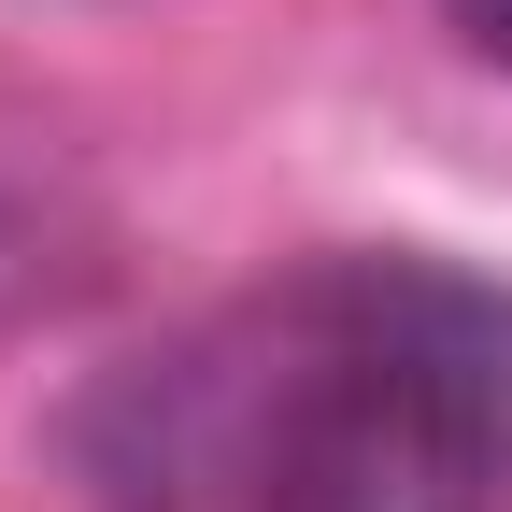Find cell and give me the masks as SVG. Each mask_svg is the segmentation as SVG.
<instances>
[{"mask_svg": "<svg viewBox=\"0 0 512 512\" xmlns=\"http://www.w3.org/2000/svg\"><path fill=\"white\" fill-rule=\"evenodd\" d=\"M114 512H512V285L456 256H313L86 384Z\"/></svg>", "mask_w": 512, "mask_h": 512, "instance_id": "6da1fadb", "label": "cell"}, {"mask_svg": "<svg viewBox=\"0 0 512 512\" xmlns=\"http://www.w3.org/2000/svg\"><path fill=\"white\" fill-rule=\"evenodd\" d=\"M441 29H456L470 57H498V72H512V0H441Z\"/></svg>", "mask_w": 512, "mask_h": 512, "instance_id": "7a4b0ae2", "label": "cell"}]
</instances>
